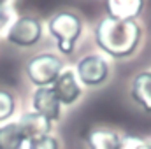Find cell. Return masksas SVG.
Listing matches in <instances>:
<instances>
[{
  "mask_svg": "<svg viewBox=\"0 0 151 149\" xmlns=\"http://www.w3.org/2000/svg\"><path fill=\"white\" fill-rule=\"evenodd\" d=\"M142 39V28L135 19L119 21L102 18L95 28L97 46L111 58H130Z\"/></svg>",
  "mask_w": 151,
  "mask_h": 149,
  "instance_id": "6da1fadb",
  "label": "cell"
},
{
  "mask_svg": "<svg viewBox=\"0 0 151 149\" xmlns=\"http://www.w3.org/2000/svg\"><path fill=\"white\" fill-rule=\"evenodd\" d=\"M47 30H49L51 37L56 39L58 51L65 56H70L76 51V44L83 34V21L74 12L62 11L49 18Z\"/></svg>",
  "mask_w": 151,
  "mask_h": 149,
  "instance_id": "7a4b0ae2",
  "label": "cell"
},
{
  "mask_svg": "<svg viewBox=\"0 0 151 149\" xmlns=\"http://www.w3.org/2000/svg\"><path fill=\"white\" fill-rule=\"evenodd\" d=\"M63 70V62L53 53H40L28 60L27 63V77L37 88L53 86L58 75Z\"/></svg>",
  "mask_w": 151,
  "mask_h": 149,
  "instance_id": "3957f363",
  "label": "cell"
},
{
  "mask_svg": "<svg viewBox=\"0 0 151 149\" xmlns=\"http://www.w3.org/2000/svg\"><path fill=\"white\" fill-rule=\"evenodd\" d=\"M76 75L81 86H88V88L102 86L109 77V63L100 54H86L77 62Z\"/></svg>",
  "mask_w": 151,
  "mask_h": 149,
  "instance_id": "277c9868",
  "label": "cell"
},
{
  "mask_svg": "<svg viewBox=\"0 0 151 149\" xmlns=\"http://www.w3.org/2000/svg\"><path fill=\"white\" fill-rule=\"evenodd\" d=\"M42 39V23L34 16H21L7 30V40L18 47H32Z\"/></svg>",
  "mask_w": 151,
  "mask_h": 149,
  "instance_id": "5b68a950",
  "label": "cell"
},
{
  "mask_svg": "<svg viewBox=\"0 0 151 149\" xmlns=\"http://www.w3.org/2000/svg\"><path fill=\"white\" fill-rule=\"evenodd\" d=\"M51 88H53V91H55V95H56V98L60 100L62 105H72L83 95L81 82H79L76 72L70 70V69H63Z\"/></svg>",
  "mask_w": 151,
  "mask_h": 149,
  "instance_id": "8992f818",
  "label": "cell"
},
{
  "mask_svg": "<svg viewBox=\"0 0 151 149\" xmlns=\"http://www.w3.org/2000/svg\"><path fill=\"white\" fill-rule=\"evenodd\" d=\"M32 105H34V111L42 114L44 117H47L51 123L58 121L62 116V104L56 98L51 86L35 90V93L32 97Z\"/></svg>",
  "mask_w": 151,
  "mask_h": 149,
  "instance_id": "52a82bcc",
  "label": "cell"
},
{
  "mask_svg": "<svg viewBox=\"0 0 151 149\" xmlns=\"http://www.w3.org/2000/svg\"><path fill=\"white\" fill-rule=\"evenodd\" d=\"M19 128H21V133L25 137L27 142H32V140H37L40 137H46L49 135L51 128H53V123L44 117L42 114L32 111V112H25L19 121H18Z\"/></svg>",
  "mask_w": 151,
  "mask_h": 149,
  "instance_id": "ba28073f",
  "label": "cell"
},
{
  "mask_svg": "<svg viewBox=\"0 0 151 149\" xmlns=\"http://www.w3.org/2000/svg\"><path fill=\"white\" fill-rule=\"evenodd\" d=\"M144 9V0H106L107 18L128 21L139 18Z\"/></svg>",
  "mask_w": 151,
  "mask_h": 149,
  "instance_id": "9c48e42d",
  "label": "cell"
},
{
  "mask_svg": "<svg viewBox=\"0 0 151 149\" xmlns=\"http://www.w3.org/2000/svg\"><path fill=\"white\" fill-rule=\"evenodd\" d=\"M130 95L142 111L151 114V70H142L132 79Z\"/></svg>",
  "mask_w": 151,
  "mask_h": 149,
  "instance_id": "30bf717a",
  "label": "cell"
},
{
  "mask_svg": "<svg viewBox=\"0 0 151 149\" xmlns=\"http://www.w3.org/2000/svg\"><path fill=\"white\" fill-rule=\"evenodd\" d=\"M119 140L121 137L109 128H93L86 137L88 149H118Z\"/></svg>",
  "mask_w": 151,
  "mask_h": 149,
  "instance_id": "8fae6325",
  "label": "cell"
},
{
  "mask_svg": "<svg viewBox=\"0 0 151 149\" xmlns=\"http://www.w3.org/2000/svg\"><path fill=\"white\" fill-rule=\"evenodd\" d=\"M25 142L18 123H5L0 126V149H23Z\"/></svg>",
  "mask_w": 151,
  "mask_h": 149,
  "instance_id": "7c38bea8",
  "label": "cell"
},
{
  "mask_svg": "<svg viewBox=\"0 0 151 149\" xmlns=\"http://www.w3.org/2000/svg\"><path fill=\"white\" fill-rule=\"evenodd\" d=\"M16 109V102L12 93H9L7 90H0V123L9 119Z\"/></svg>",
  "mask_w": 151,
  "mask_h": 149,
  "instance_id": "4fadbf2b",
  "label": "cell"
},
{
  "mask_svg": "<svg viewBox=\"0 0 151 149\" xmlns=\"http://www.w3.org/2000/svg\"><path fill=\"white\" fill-rule=\"evenodd\" d=\"M118 149H151V146L148 139H142L139 135H125L121 137Z\"/></svg>",
  "mask_w": 151,
  "mask_h": 149,
  "instance_id": "5bb4252c",
  "label": "cell"
},
{
  "mask_svg": "<svg viewBox=\"0 0 151 149\" xmlns=\"http://www.w3.org/2000/svg\"><path fill=\"white\" fill-rule=\"evenodd\" d=\"M28 149H60V144L55 137L46 135V137H40L37 140L28 142Z\"/></svg>",
  "mask_w": 151,
  "mask_h": 149,
  "instance_id": "9a60e30c",
  "label": "cell"
},
{
  "mask_svg": "<svg viewBox=\"0 0 151 149\" xmlns=\"http://www.w3.org/2000/svg\"><path fill=\"white\" fill-rule=\"evenodd\" d=\"M11 25H12V12L9 9H0V34L5 32V28L9 30Z\"/></svg>",
  "mask_w": 151,
  "mask_h": 149,
  "instance_id": "2e32d148",
  "label": "cell"
},
{
  "mask_svg": "<svg viewBox=\"0 0 151 149\" xmlns=\"http://www.w3.org/2000/svg\"><path fill=\"white\" fill-rule=\"evenodd\" d=\"M14 0H0V9H9V5L12 4Z\"/></svg>",
  "mask_w": 151,
  "mask_h": 149,
  "instance_id": "e0dca14e",
  "label": "cell"
},
{
  "mask_svg": "<svg viewBox=\"0 0 151 149\" xmlns=\"http://www.w3.org/2000/svg\"><path fill=\"white\" fill-rule=\"evenodd\" d=\"M148 140H150V146H151V139H148Z\"/></svg>",
  "mask_w": 151,
  "mask_h": 149,
  "instance_id": "ac0fdd59",
  "label": "cell"
}]
</instances>
